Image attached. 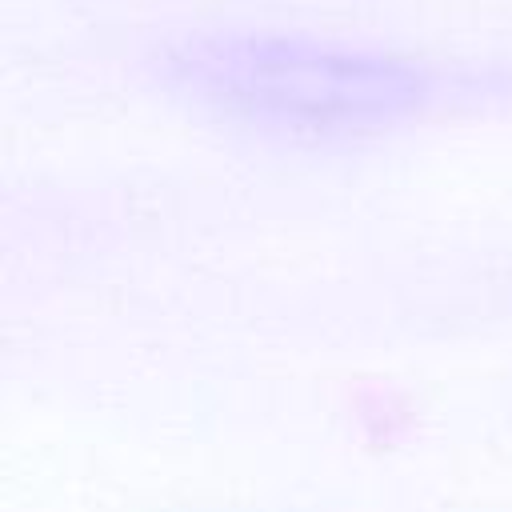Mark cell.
I'll list each match as a JSON object with an SVG mask.
<instances>
[{
	"mask_svg": "<svg viewBox=\"0 0 512 512\" xmlns=\"http://www.w3.org/2000/svg\"><path fill=\"white\" fill-rule=\"evenodd\" d=\"M184 72L224 104L284 120L388 112L420 88L416 72L372 52L296 36H212L184 52Z\"/></svg>",
	"mask_w": 512,
	"mask_h": 512,
	"instance_id": "1",
	"label": "cell"
}]
</instances>
